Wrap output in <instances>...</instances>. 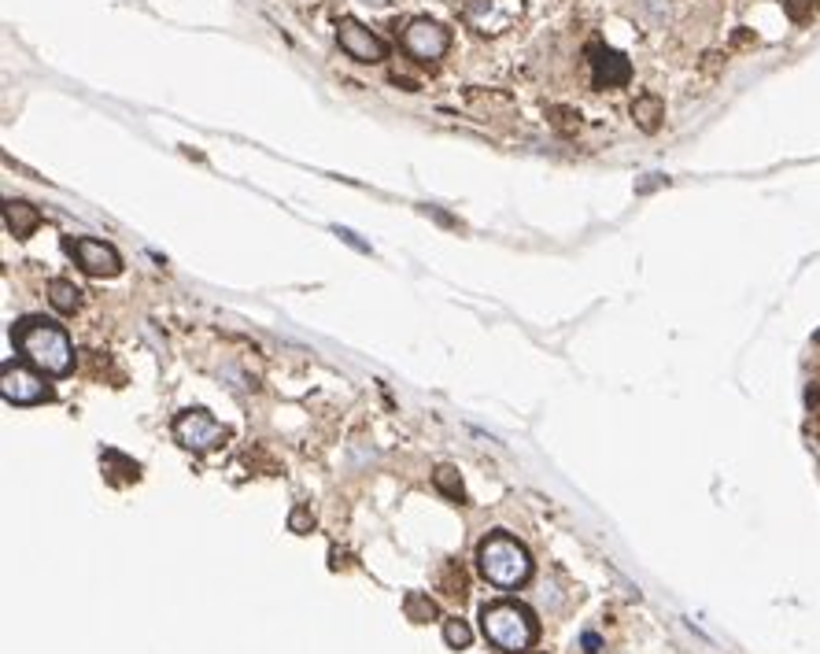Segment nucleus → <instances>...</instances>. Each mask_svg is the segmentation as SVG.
Wrapping results in <instances>:
<instances>
[{
    "instance_id": "f257e3e1",
    "label": "nucleus",
    "mask_w": 820,
    "mask_h": 654,
    "mask_svg": "<svg viewBox=\"0 0 820 654\" xmlns=\"http://www.w3.org/2000/svg\"><path fill=\"white\" fill-rule=\"evenodd\" d=\"M15 348L26 355V363L41 374H71L74 366V344L56 322L49 318H23L15 326Z\"/></svg>"
},
{
    "instance_id": "f03ea898",
    "label": "nucleus",
    "mask_w": 820,
    "mask_h": 654,
    "mask_svg": "<svg viewBox=\"0 0 820 654\" xmlns=\"http://www.w3.org/2000/svg\"><path fill=\"white\" fill-rule=\"evenodd\" d=\"M477 562H481L484 581L495 584V588H518L532 577V558L529 551L507 533L488 536L481 547H477Z\"/></svg>"
},
{
    "instance_id": "7ed1b4c3",
    "label": "nucleus",
    "mask_w": 820,
    "mask_h": 654,
    "mask_svg": "<svg viewBox=\"0 0 820 654\" xmlns=\"http://www.w3.org/2000/svg\"><path fill=\"white\" fill-rule=\"evenodd\" d=\"M481 629L488 643H495L499 651L518 654L529 651L536 643V618L529 606L521 603H492L481 610Z\"/></svg>"
},
{
    "instance_id": "20e7f679",
    "label": "nucleus",
    "mask_w": 820,
    "mask_h": 654,
    "mask_svg": "<svg viewBox=\"0 0 820 654\" xmlns=\"http://www.w3.org/2000/svg\"><path fill=\"white\" fill-rule=\"evenodd\" d=\"M174 440L189 451H215L230 440V429H226L222 422H215L207 411L196 407V411L178 414V422H174Z\"/></svg>"
},
{
    "instance_id": "39448f33",
    "label": "nucleus",
    "mask_w": 820,
    "mask_h": 654,
    "mask_svg": "<svg viewBox=\"0 0 820 654\" xmlns=\"http://www.w3.org/2000/svg\"><path fill=\"white\" fill-rule=\"evenodd\" d=\"M466 23L477 30V34H507L510 26L518 23L521 15V0H466Z\"/></svg>"
},
{
    "instance_id": "423d86ee",
    "label": "nucleus",
    "mask_w": 820,
    "mask_h": 654,
    "mask_svg": "<svg viewBox=\"0 0 820 654\" xmlns=\"http://www.w3.org/2000/svg\"><path fill=\"white\" fill-rule=\"evenodd\" d=\"M0 392L15 407H34V403L52 400V388L45 385V377L15 363H4V370H0Z\"/></svg>"
},
{
    "instance_id": "0eeeda50",
    "label": "nucleus",
    "mask_w": 820,
    "mask_h": 654,
    "mask_svg": "<svg viewBox=\"0 0 820 654\" xmlns=\"http://www.w3.org/2000/svg\"><path fill=\"white\" fill-rule=\"evenodd\" d=\"M67 252L74 255V263L93 274V278H115L122 270V259L111 244L97 241V237H67Z\"/></svg>"
},
{
    "instance_id": "6e6552de",
    "label": "nucleus",
    "mask_w": 820,
    "mask_h": 654,
    "mask_svg": "<svg viewBox=\"0 0 820 654\" xmlns=\"http://www.w3.org/2000/svg\"><path fill=\"white\" fill-rule=\"evenodd\" d=\"M403 49H407L414 60L433 63L451 49V34H447L440 23H433V19H414V23L403 30Z\"/></svg>"
},
{
    "instance_id": "1a4fd4ad",
    "label": "nucleus",
    "mask_w": 820,
    "mask_h": 654,
    "mask_svg": "<svg viewBox=\"0 0 820 654\" xmlns=\"http://www.w3.org/2000/svg\"><path fill=\"white\" fill-rule=\"evenodd\" d=\"M337 41H340V49L348 52L351 60H359V63H381L388 56L385 41H381L374 30H366L362 23H355V19H340L337 23Z\"/></svg>"
},
{
    "instance_id": "9d476101",
    "label": "nucleus",
    "mask_w": 820,
    "mask_h": 654,
    "mask_svg": "<svg viewBox=\"0 0 820 654\" xmlns=\"http://www.w3.org/2000/svg\"><path fill=\"white\" fill-rule=\"evenodd\" d=\"M588 56H591V74H595V85L599 89H614V85H625L632 78V67L621 52L606 49V45H588Z\"/></svg>"
},
{
    "instance_id": "9b49d317",
    "label": "nucleus",
    "mask_w": 820,
    "mask_h": 654,
    "mask_svg": "<svg viewBox=\"0 0 820 654\" xmlns=\"http://www.w3.org/2000/svg\"><path fill=\"white\" fill-rule=\"evenodd\" d=\"M4 226H8L12 237L26 241V237L41 226V211H37L34 204H26V200H8V204H4Z\"/></svg>"
},
{
    "instance_id": "f8f14e48",
    "label": "nucleus",
    "mask_w": 820,
    "mask_h": 654,
    "mask_svg": "<svg viewBox=\"0 0 820 654\" xmlns=\"http://www.w3.org/2000/svg\"><path fill=\"white\" fill-rule=\"evenodd\" d=\"M100 466H104V477H108L111 485H133L137 477H141V466L133 459H126L122 451H104L100 455Z\"/></svg>"
},
{
    "instance_id": "ddd939ff",
    "label": "nucleus",
    "mask_w": 820,
    "mask_h": 654,
    "mask_svg": "<svg viewBox=\"0 0 820 654\" xmlns=\"http://www.w3.org/2000/svg\"><path fill=\"white\" fill-rule=\"evenodd\" d=\"M632 119H636V126H640L643 134H654V130L662 126V119H665L662 97H654V93H643V97H636V100H632Z\"/></svg>"
},
{
    "instance_id": "4468645a",
    "label": "nucleus",
    "mask_w": 820,
    "mask_h": 654,
    "mask_svg": "<svg viewBox=\"0 0 820 654\" xmlns=\"http://www.w3.org/2000/svg\"><path fill=\"white\" fill-rule=\"evenodd\" d=\"M49 300L56 311H63V315H74L78 307H82V292H78V285L67 278H56L49 281Z\"/></svg>"
},
{
    "instance_id": "2eb2a0df",
    "label": "nucleus",
    "mask_w": 820,
    "mask_h": 654,
    "mask_svg": "<svg viewBox=\"0 0 820 654\" xmlns=\"http://www.w3.org/2000/svg\"><path fill=\"white\" fill-rule=\"evenodd\" d=\"M403 610H407L410 621H418V625H425V621H436L440 618V610H436V603L429 599L425 592H407V599H403Z\"/></svg>"
},
{
    "instance_id": "dca6fc26",
    "label": "nucleus",
    "mask_w": 820,
    "mask_h": 654,
    "mask_svg": "<svg viewBox=\"0 0 820 654\" xmlns=\"http://www.w3.org/2000/svg\"><path fill=\"white\" fill-rule=\"evenodd\" d=\"M440 588H444L451 599H466V592H470V581H466V570H462L459 562L444 566V573H440Z\"/></svg>"
},
{
    "instance_id": "f3484780",
    "label": "nucleus",
    "mask_w": 820,
    "mask_h": 654,
    "mask_svg": "<svg viewBox=\"0 0 820 654\" xmlns=\"http://www.w3.org/2000/svg\"><path fill=\"white\" fill-rule=\"evenodd\" d=\"M433 485L444 492L447 499H466V488H462V477H459V470L455 466H440V470L433 473Z\"/></svg>"
},
{
    "instance_id": "a211bd4d",
    "label": "nucleus",
    "mask_w": 820,
    "mask_h": 654,
    "mask_svg": "<svg viewBox=\"0 0 820 654\" xmlns=\"http://www.w3.org/2000/svg\"><path fill=\"white\" fill-rule=\"evenodd\" d=\"M444 643L447 647H455V651H466V647L473 643V629L462 618H447L444 621Z\"/></svg>"
},
{
    "instance_id": "6ab92c4d",
    "label": "nucleus",
    "mask_w": 820,
    "mask_h": 654,
    "mask_svg": "<svg viewBox=\"0 0 820 654\" xmlns=\"http://www.w3.org/2000/svg\"><path fill=\"white\" fill-rule=\"evenodd\" d=\"M784 12H787V19H791V23L806 26L809 19L820 12V0H784Z\"/></svg>"
},
{
    "instance_id": "aec40b11",
    "label": "nucleus",
    "mask_w": 820,
    "mask_h": 654,
    "mask_svg": "<svg viewBox=\"0 0 820 654\" xmlns=\"http://www.w3.org/2000/svg\"><path fill=\"white\" fill-rule=\"evenodd\" d=\"M547 115H551V126H555L562 137H573L580 130V115L573 108H551Z\"/></svg>"
},
{
    "instance_id": "412c9836",
    "label": "nucleus",
    "mask_w": 820,
    "mask_h": 654,
    "mask_svg": "<svg viewBox=\"0 0 820 654\" xmlns=\"http://www.w3.org/2000/svg\"><path fill=\"white\" fill-rule=\"evenodd\" d=\"M289 529H292V533H311V529H314V514H311V507H307V503H300V507L289 514Z\"/></svg>"
},
{
    "instance_id": "4be33fe9",
    "label": "nucleus",
    "mask_w": 820,
    "mask_h": 654,
    "mask_svg": "<svg viewBox=\"0 0 820 654\" xmlns=\"http://www.w3.org/2000/svg\"><path fill=\"white\" fill-rule=\"evenodd\" d=\"M337 237H344V241H348L351 248H359V252H366V244H362L359 237H355V233H351V230H337Z\"/></svg>"
},
{
    "instance_id": "5701e85b",
    "label": "nucleus",
    "mask_w": 820,
    "mask_h": 654,
    "mask_svg": "<svg viewBox=\"0 0 820 654\" xmlns=\"http://www.w3.org/2000/svg\"><path fill=\"white\" fill-rule=\"evenodd\" d=\"M584 647H588V654H595V651H599V636H595V632H588V636H584Z\"/></svg>"
}]
</instances>
